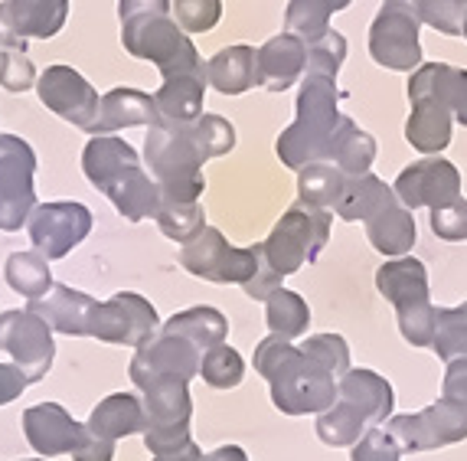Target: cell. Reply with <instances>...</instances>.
<instances>
[{
  "label": "cell",
  "instance_id": "1f68e13d",
  "mask_svg": "<svg viewBox=\"0 0 467 461\" xmlns=\"http://www.w3.org/2000/svg\"><path fill=\"white\" fill-rule=\"evenodd\" d=\"M161 330H171V334H180L193 341L202 353L210 351L216 344H226V334H229V320L223 318V311L210 305H196L187 308V311L173 314L167 324H161Z\"/></svg>",
  "mask_w": 467,
  "mask_h": 461
},
{
  "label": "cell",
  "instance_id": "6125c7cd",
  "mask_svg": "<svg viewBox=\"0 0 467 461\" xmlns=\"http://www.w3.org/2000/svg\"><path fill=\"white\" fill-rule=\"evenodd\" d=\"M26 461H47V458H26Z\"/></svg>",
  "mask_w": 467,
  "mask_h": 461
},
{
  "label": "cell",
  "instance_id": "6da1fadb",
  "mask_svg": "<svg viewBox=\"0 0 467 461\" xmlns=\"http://www.w3.org/2000/svg\"><path fill=\"white\" fill-rule=\"evenodd\" d=\"M255 370L272 386V403L285 415H320L340 396L334 373L324 370L311 353H304L291 341L265 337L255 347Z\"/></svg>",
  "mask_w": 467,
  "mask_h": 461
},
{
  "label": "cell",
  "instance_id": "7402d4cb",
  "mask_svg": "<svg viewBox=\"0 0 467 461\" xmlns=\"http://www.w3.org/2000/svg\"><path fill=\"white\" fill-rule=\"evenodd\" d=\"M157 128L161 115H157L154 95L140 92V89H111L109 95H101L99 115H95L88 134H111L118 128Z\"/></svg>",
  "mask_w": 467,
  "mask_h": 461
},
{
  "label": "cell",
  "instance_id": "ee69618b",
  "mask_svg": "<svg viewBox=\"0 0 467 461\" xmlns=\"http://www.w3.org/2000/svg\"><path fill=\"white\" fill-rule=\"evenodd\" d=\"M304 353H311L317 360L320 367L330 370L334 376H343L350 370V347L343 341L340 334H317V337H307L304 344H297Z\"/></svg>",
  "mask_w": 467,
  "mask_h": 461
},
{
  "label": "cell",
  "instance_id": "f35d334b",
  "mask_svg": "<svg viewBox=\"0 0 467 461\" xmlns=\"http://www.w3.org/2000/svg\"><path fill=\"white\" fill-rule=\"evenodd\" d=\"M36 69H33L30 56H26V39L4 33V47H0V86L7 92H26L36 86Z\"/></svg>",
  "mask_w": 467,
  "mask_h": 461
},
{
  "label": "cell",
  "instance_id": "8fae6325",
  "mask_svg": "<svg viewBox=\"0 0 467 461\" xmlns=\"http://www.w3.org/2000/svg\"><path fill=\"white\" fill-rule=\"evenodd\" d=\"M157 334H161V318L154 305L134 291H121L109 301H99L88 320V337L105 344H125L134 351L150 344Z\"/></svg>",
  "mask_w": 467,
  "mask_h": 461
},
{
  "label": "cell",
  "instance_id": "d590c367",
  "mask_svg": "<svg viewBox=\"0 0 467 461\" xmlns=\"http://www.w3.org/2000/svg\"><path fill=\"white\" fill-rule=\"evenodd\" d=\"M265 320L275 337L295 341V337H301L304 330H307V324H311V308H307V301H304L297 291L278 288L265 301Z\"/></svg>",
  "mask_w": 467,
  "mask_h": 461
},
{
  "label": "cell",
  "instance_id": "2e32d148",
  "mask_svg": "<svg viewBox=\"0 0 467 461\" xmlns=\"http://www.w3.org/2000/svg\"><path fill=\"white\" fill-rule=\"evenodd\" d=\"M39 102L49 111H56L59 118H66L69 125L88 131L99 115V92L92 89L82 72H76L72 66H49L43 76L36 79Z\"/></svg>",
  "mask_w": 467,
  "mask_h": 461
},
{
  "label": "cell",
  "instance_id": "7c38bea8",
  "mask_svg": "<svg viewBox=\"0 0 467 461\" xmlns=\"http://www.w3.org/2000/svg\"><path fill=\"white\" fill-rule=\"evenodd\" d=\"M419 16L402 0H382L379 14L369 24V56L386 69L415 72L421 66Z\"/></svg>",
  "mask_w": 467,
  "mask_h": 461
},
{
  "label": "cell",
  "instance_id": "f5cc1de1",
  "mask_svg": "<svg viewBox=\"0 0 467 461\" xmlns=\"http://www.w3.org/2000/svg\"><path fill=\"white\" fill-rule=\"evenodd\" d=\"M115 458V442L95 435L86 429V438L78 442V448L72 452V461H111Z\"/></svg>",
  "mask_w": 467,
  "mask_h": 461
},
{
  "label": "cell",
  "instance_id": "603a6c76",
  "mask_svg": "<svg viewBox=\"0 0 467 461\" xmlns=\"http://www.w3.org/2000/svg\"><path fill=\"white\" fill-rule=\"evenodd\" d=\"M376 288L379 295L396 308V314L412 311V308L431 305L429 295V272L419 258H389L386 266L376 272Z\"/></svg>",
  "mask_w": 467,
  "mask_h": 461
},
{
  "label": "cell",
  "instance_id": "ac0fdd59",
  "mask_svg": "<svg viewBox=\"0 0 467 461\" xmlns=\"http://www.w3.org/2000/svg\"><path fill=\"white\" fill-rule=\"evenodd\" d=\"M24 435L36 455L56 458L76 452L78 442L86 438V423H76L59 403H39L24 413Z\"/></svg>",
  "mask_w": 467,
  "mask_h": 461
},
{
  "label": "cell",
  "instance_id": "ba28073f",
  "mask_svg": "<svg viewBox=\"0 0 467 461\" xmlns=\"http://www.w3.org/2000/svg\"><path fill=\"white\" fill-rule=\"evenodd\" d=\"M258 262H262V243H255L252 249H235L226 243V236L213 226H206L196 239L183 243V249H180V266L213 285L233 282L245 288L255 278Z\"/></svg>",
  "mask_w": 467,
  "mask_h": 461
},
{
  "label": "cell",
  "instance_id": "836d02e7",
  "mask_svg": "<svg viewBox=\"0 0 467 461\" xmlns=\"http://www.w3.org/2000/svg\"><path fill=\"white\" fill-rule=\"evenodd\" d=\"M4 278L7 285L16 291V295L30 298H47L53 291V272H49V262L39 256L36 249L33 252H10L7 256V266H4Z\"/></svg>",
  "mask_w": 467,
  "mask_h": 461
},
{
  "label": "cell",
  "instance_id": "f6af8a7d",
  "mask_svg": "<svg viewBox=\"0 0 467 461\" xmlns=\"http://www.w3.org/2000/svg\"><path fill=\"white\" fill-rule=\"evenodd\" d=\"M343 59H347V39L337 30H330L327 37H320L317 43H307V69L304 72H317V76L337 79Z\"/></svg>",
  "mask_w": 467,
  "mask_h": 461
},
{
  "label": "cell",
  "instance_id": "f907efd6",
  "mask_svg": "<svg viewBox=\"0 0 467 461\" xmlns=\"http://www.w3.org/2000/svg\"><path fill=\"white\" fill-rule=\"evenodd\" d=\"M281 282H285V275L275 272L272 262L265 258V246H262V262H258L255 278H252V282L245 285V295L255 298V301H268V298H272L275 291L281 288Z\"/></svg>",
  "mask_w": 467,
  "mask_h": 461
},
{
  "label": "cell",
  "instance_id": "83f0119b",
  "mask_svg": "<svg viewBox=\"0 0 467 461\" xmlns=\"http://www.w3.org/2000/svg\"><path fill=\"white\" fill-rule=\"evenodd\" d=\"M392 204H402V200H399L396 190H392L386 180H379L376 173H357V177H347L343 194L334 210H337V216L347 219V223H357V219L367 223L369 216H376V213Z\"/></svg>",
  "mask_w": 467,
  "mask_h": 461
},
{
  "label": "cell",
  "instance_id": "91938a15",
  "mask_svg": "<svg viewBox=\"0 0 467 461\" xmlns=\"http://www.w3.org/2000/svg\"><path fill=\"white\" fill-rule=\"evenodd\" d=\"M461 37H464V39H467V14H464V33H461Z\"/></svg>",
  "mask_w": 467,
  "mask_h": 461
},
{
  "label": "cell",
  "instance_id": "52a82bcc",
  "mask_svg": "<svg viewBox=\"0 0 467 461\" xmlns=\"http://www.w3.org/2000/svg\"><path fill=\"white\" fill-rule=\"evenodd\" d=\"M144 393V445L150 455H173L193 445L190 438V415L193 399L187 383L180 380H154L140 386Z\"/></svg>",
  "mask_w": 467,
  "mask_h": 461
},
{
  "label": "cell",
  "instance_id": "9a60e30c",
  "mask_svg": "<svg viewBox=\"0 0 467 461\" xmlns=\"http://www.w3.org/2000/svg\"><path fill=\"white\" fill-rule=\"evenodd\" d=\"M200 360H202V351L193 341L171 334V330H161L150 344H144L134 353L131 383L144 386V383H154V380H180V383H190V380L200 373Z\"/></svg>",
  "mask_w": 467,
  "mask_h": 461
},
{
  "label": "cell",
  "instance_id": "680465c9",
  "mask_svg": "<svg viewBox=\"0 0 467 461\" xmlns=\"http://www.w3.org/2000/svg\"><path fill=\"white\" fill-rule=\"evenodd\" d=\"M330 4H334V10H347L353 4V0H330Z\"/></svg>",
  "mask_w": 467,
  "mask_h": 461
},
{
  "label": "cell",
  "instance_id": "6f0895ef",
  "mask_svg": "<svg viewBox=\"0 0 467 461\" xmlns=\"http://www.w3.org/2000/svg\"><path fill=\"white\" fill-rule=\"evenodd\" d=\"M202 452L196 448V442L190 448H183V452H173V455H154V461H200Z\"/></svg>",
  "mask_w": 467,
  "mask_h": 461
},
{
  "label": "cell",
  "instance_id": "60d3db41",
  "mask_svg": "<svg viewBox=\"0 0 467 461\" xmlns=\"http://www.w3.org/2000/svg\"><path fill=\"white\" fill-rule=\"evenodd\" d=\"M431 351H435L444 363H448V360L467 357V301L458 308H438Z\"/></svg>",
  "mask_w": 467,
  "mask_h": 461
},
{
  "label": "cell",
  "instance_id": "9f6ffc18",
  "mask_svg": "<svg viewBox=\"0 0 467 461\" xmlns=\"http://www.w3.org/2000/svg\"><path fill=\"white\" fill-rule=\"evenodd\" d=\"M200 461H249V455L242 452L239 445H223V448H216V452L202 455Z\"/></svg>",
  "mask_w": 467,
  "mask_h": 461
},
{
  "label": "cell",
  "instance_id": "b9f144b4",
  "mask_svg": "<svg viewBox=\"0 0 467 461\" xmlns=\"http://www.w3.org/2000/svg\"><path fill=\"white\" fill-rule=\"evenodd\" d=\"M200 376L213 390H233V386L242 383V376H245V360H242V353L235 347L216 344L202 353Z\"/></svg>",
  "mask_w": 467,
  "mask_h": 461
},
{
  "label": "cell",
  "instance_id": "d4e9b609",
  "mask_svg": "<svg viewBox=\"0 0 467 461\" xmlns=\"http://www.w3.org/2000/svg\"><path fill=\"white\" fill-rule=\"evenodd\" d=\"M206 86H210V76H206V72L164 79V86L154 92L161 125H190V121H196V118L202 115Z\"/></svg>",
  "mask_w": 467,
  "mask_h": 461
},
{
  "label": "cell",
  "instance_id": "681fc988",
  "mask_svg": "<svg viewBox=\"0 0 467 461\" xmlns=\"http://www.w3.org/2000/svg\"><path fill=\"white\" fill-rule=\"evenodd\" d=\"M399 458H402V448H399V442L382 425L367 429V435L353 445L350 455V461H399Z\"/></svg>",
  "mask_w": 467,
  "mask_h": 461
},
{
  "label": "cell",
  "instance_id": "4dcf8cb0",
  "mask_svg": "<svg viewBox=\"0 0 467 461\" xmlns=\"http://www.w3.org/2000/svg\"><path fill=\"white\" fill-rule=\"evenodd\" d=\"M134 161H140L138 151L121 138H111V134H95L82 151V171L95 190H101L118 171H125Z\"/></svg>",
  "mask_w": 467,
  "mask_h": 461
},
{
  "label": "cell",
  "instance_id": "cb8c5ba5",
  "mask_svg": "<svg viewBox=\"0 0 467 461\" xmlns=\"http://www.w3.org/2000/svg\"><path fill=\"white\" fill-rule=\"evenodd\" d=\"M95 305H99L95 298L82 295V291L69 288V285H53V291L47 298L30 301V311H36L59 334L88 337V320H92Z\"/></svg>",
  "mask_w": 467,
  "mask_h": 461
},
{
  "label": "cell",
  "instance_id": "7dc6e473",
  "mask_svg": "<svg viewBox=\"0 0 467 461\" xmlns=\"http://www.w3.org/2000/svg\"><path fill=\"white\" fill-rule=\"evenodd\" d=\"M193 128L210 157H223L235 148V128H233V121H226L223 115H200L193 121Z\"/></svg>",
  "mask_w": 467,
  "mask_h": 461
},
{
  "label": "cell",
  "instance_id": "74e56055",
  "mask_svg": "<svg viewBox=\"0 0 467 461\" xmlns=\"http://www.w3.org/2000/svg\"><path fill=\"white\" fill-rule=\"evenodd\" d=\"M330 0H291L285 10V30L301 37L304 43H317L330 33V16H334Z\"/></svg>",
  "mask_w": 467,
  "mask_h": 461
},
{
  "label": "cell",
  "instance_id": "e575fe53",
  "mask_svg": "<svg viewBox=\"0 0 467 461\" xmlns=\"http://www.w3.org/2000/svg\"><path fill=\"white\" fill-rule=\"evenodd\" d=\"M343 183H347V173L337 164H307L297 171V196L301 204L320 206V210H334L337 200L343 194Z\"/></svg>",
  "mask_w": 467,
  "mask_h": 461
},
{
  "label": "cell",
  "instance_id": "bcb514c9",
  "mask_svg": "<svg viewBox=\"0 0 467 461\" xmlns=\"http://www.w3.org/2000/svg\"><path fill=\"white\" fill-rule=\"evenodd\" d=\"M173 16L183 33H210L223 16V0H173Z\"/></svg>",
  "mask_w": 467,
  "mask_h": 461
},
{
  "label": "cell",
  "instance_id": "d6986e66",
  "mask_svg": "<svg viewBox=\"0 0 467 461\" xmlns=\"http://www.w3.org/2000/svg\"><path fill=\"white\" fill-rule=\"evenodd\" d=\"M101 194L109 196L115 210L128 219V223H140V219H157V213L164 210V194L150 173H144L140 161L128 164L125 171H118L115 177L101 187Z\"/></svg>",
  "mask_w": 467,
  "mask_h": 461
},
{
  "label": "cell",
  "instance_id": "7bdbcfd3",
  "mask_svg": "<svg viewBox=\"0 0 467 461\" xmlns=\"http://www.w3.org/2000/svg\"><path fill=\"white\" fill-rule=\"evenodd\" d=\"M157 226L167 239L183 246L206 229V210L200 204H164V210L157 213Z\"/></svg>",
  "mask_w": 467,
  "mask_h": 461
},
{
  "label": "cell",
  "instance_id": "277c9868",
  "mask_svg": "<svg viewBox=\"0 0 467 461\" xmlns=\"http://www.w3.org/2000/svg\"><path fill=\"white\" fill-rule=\"evenodd\" d=\"M144 161L150 177L161 183L164 204H200L206 177L202 164L210 161L193 121L190 125H157L144 141Z\"/></svg>",
  "mask_w": 467,
  "mask_h": 461
},
{
  "label": "cell",
  "instance_id": "44dd1931",
  "mask_svg": "<svg viewBox=\"0 0 467 461\" xmlns=\"http://www.w3.org/2000/svg\"><path fill=\"white\" fill-rule=\"evenodd\" d=\"M69 20V0H4L0 30L20 39H49Z\"/></svg>",
  "mask_w": 467,
  "mask_h": 461
},
{
  "label": "cell",
  "instance_id": "484cf974",
  "mask_svg": "<svg viewBox=\"0 0 467 461\" xmlns=\"http://www.w3.org/2000/svg\"><path fill=\"white\" fill-rule=\"evenodd\" d=\"M340 396L350 399L353 406H359L369 415V423H389L396 413V393L386 376L373 373V370H347L340 376Z\"/></svg>",
  "mask_w": 467,
  "mask_h": 461
},
{
  "label": "cell",
  "instance_id": "d6a6232c",
  "mask_svg": "<svg viewBox=\"0 0 467 461\" xmlns=\"http://www.w3.org/2000/svg\"><path fill=\"white\" fill-rule=\"evenodd\" d=\"M367 429H373L369 415L343 396H337L334 406H330L327 413L317 415V435H320V442L330 448L357 445L359 438L367 435Z\"/></svg>",
  "mask_w": 467,
  "mask_h": 461
},
{
  "label": "cell",
  "instance_id": "8d00e7d4",
  "mask_svg": "<svg viewBox=\"0 0 467 461\" xmlns=\"http://www.w3.org/2000/svg\"><path fill=\"white\" fill-rule=\"evenodd\" d=\"M373 161H376L373 134H367L350 115H347L343 118L340 138H337V148H334V164L340 167L347 177H357V173H369Z\"/></svg>",
  "mask_w": 467,
  "mask_h": 461
},
{
  "label": "cell",
  "instance_id": "816d5d0a",
  "mask_svg": "<svg viewBox=\"0 0 467 461\" xmlns=\"http://www.w3.org/2000/svg\"><path fill=\"white\" fill-rule=\"evenodd\" d=\"M441 396H451L467 406V357L448 360V370H444L441 380Z\"/></svg>",
  "mask_w": 467,
  "mask_h": 461
},
{
  "label": "cell",
  "instance_id": "8992f818",
  "mask_svg": "<svg viewBox=\"0 0 467 461\" xmlns=\"http://www.w3.org/2000/svg\"><path fill=\"white\" fill-rule=\"evenodd\" d=\"M330 226H334V219H330L327 210L297 200L275 223V229L262 243L265 246V258L278 275H295L304 262H314L320 256V249L330 239Z\"/></svg>",
  "mask_w": 467,
  "mask_h": 461
},
{
  "label": "cell",
  "instance_id": "ffe728a7",
  "mask_svg": "<svg viewBox=\"0 0 467 461\" xmlns=\"http://www.w3.org/2000/svg\"><path fill=\"white\" fill-rule=\"evenodd\" d=\"M307 69V43L295 33L272 37L262 49H255L258 86L268 92H288Z\"/></svg>",
  "mask_w": 467,
  "mask_h": 461
},
{
  "label": "cell",
  "instance_id": "94428289",
  "mask_svg": "<svg viewBox=\"0 0 467 461\" xmlns=\"http://www.w3.org/2000/svg\"><path fill=\"white\" fill-rule=\"evenodd\" d=\"M0 47H4V30H0Z\"/></svg>",
  "mask_w": 467,
  "mask_h": 461
},
{
  "label": "cell",
  "instance_id": "3957f363",
  "mask_svg": "<svg viewBox=\"0 0 467 461\" xmlns=\"http://www.w3.org/2000/svg\"><path fill=\"white\" fill-rule=\"evenodd\" d=\"M343 118L337 111V79L304 72L297 92V115L281 138L275 141V154L285 167L301 171L307 164H334V148L340 138Z\"/></svg>",
  "mask_w": 467,
  "mask_h": 461
},
{
  "label": "cell",
  "instance_id": "9c48e42d",
  "mask_svg": "<svg viewBox=\"0 0 467 461\" xmlns=\"http://www.w3.org/2000/svg\"><path fill=\"white\" fill-rule=\"evenodd\" d=\"M386 432L399 442L402 455L435 452L444 445H458L467 438V406L451 396H441L429 409L409 415H392Z\"/></svg>",
  "mask_w": 467,
  "mask_h": 461
},
{
  "label": "cell",
  "instance_id": "f1b7e54d",
  "mask_svg": "<svg viewBox=\"0 0 467 461\" xmlns=\"http://www.w3.org/2000/svg\"><path fill=\"white\" fill-rule=\"evenodd\" d=\"M86 429L109 438V442L144 432V406L131 393H115V396L101 399L99 406L92 409V415L86 419Z\"/></svg>",
  "mask_w": 467,
  "mask_h": 461
},
{
  "label": "cell",
  "instance_id": "4316f807",
  "mask_svg": "<svg viewBox=\"0 0 467 461\" xmlns=\"http://www.w3.org/2000/svg\"><path fill=\"white\" fill-rule=\"evenodd\" d=\"M367 239L379 256L386 258H402L412 252L419 229H415L412 210L402 204H392L386 210H379L376 216L367 219Z\"/></svg>",
  "mask_w": 467,
  "mask_h": 461
},
{
  "label": "cell",
  "instance_id": "ab89813d",
  "mask_svg": "<svg viewBox=\"0 0 467 461\" xmlns=\"http://www.w3.org/2000/svg\"><path fill=\"white\" fill-rule=\"evenodd\" d=\"M405 7L419 16L421 26L444 33V37H461L464 33L467 0H402Z\"/></svg>",
  "mask_w": 467,
  "mask_h": 461
},
{
  "label": "cell",
  "instance_id": "c3c4849f",
  "mask_svg": "<svg viewBox=\"0 0 467 461\" xmlns=\"http://www.w3.org/2000/svg\"><path fill=\"white\" fill-rule=\"evenodd\" d=\"M431 233L444 243H464L467 239V200H454L448 206L431 210Z\"/></svg>",
  "mask_w": 467,
  "mask_h": 461
},
{
  "label": "cell",
  "instance_id": "f546056e",
  "mask_svg": "<svg viewBox=\"0 0 467 461\" xmlns=\"http://www.w3.org/2000/svg\"><path fill=\"white\" fill-rule=\"evenodd\" d=\"M206 76H210V86L223 95H242L249 92L252 86H258L255 76V49L252 47H226L219 49L206 63Z\"/></svg>",
  "mask_w": 467,
  "mask_h": 461
},
{
  "label": "cell",
  "instance_id": "11a10c76",
  "mask_svg": "<svg viewBox=\"0 0 467 461\" xmlns=\"http://www.w3.org/2000/svg\"><path fill=\"white\" fill-rule=\"evenodd\" d=\"M448 102H451L454 121L467 128V69H454L451 89H448Z\"/></svg>",
  "mask_w": 467,
  "mask_h": 461
},
{
  "label": "cell",
  "instance_id": "db71d44e",
  "mask_svg": "<svg viewBox=\"0 0 467 461\" xmlns=\"http://www.w3.org/2000/svg\"><path fill=\"white\" fill-rule=\"evenodd\" d=\"M26 386H30V380H26L24 370L16 367V363H0V406L14 403Z\"/></svg>",
  "mask_w": 467,
  "mask_h": 461
},
{
  "label": "cell",
  "instance_id": "7a4b0ae2",
  "mask_svg": "<svg viewBox=\"0 0 467 461\" xmlns=\"http://www.w3.org/2000/svg\"><path fill=\"white\" fill-rule=\"evenodd\" d=\"M171 10V0H118L125 49L134 59L154 63L164 79L206 72V63L196 53L193 39L180 30Z\"/></svg>",
  "mask_w": 467,
  "mask_h": 461
},
{
  "label": "cell",
  "instance_id": "4fadbf2b",
  "mask_svg": "<svg viewBox=\"0 0 467 461\" xmlns=\"http://www.w3.org/2000/svg\"><path fill=\"white\" fill-rule=\"evenodd\" d=\"M0 351H7L14 363L24 370L30 383H39L49 373L56 357L53 328L36 311H4L0 314Z\"/></svg>",
  "mask_w": 467,
  "mask_h": 461
},
{
  "label": "cell",
  "instance_id": "30bf717a",
  "mask_svg": "<svg viewBox=\"0 0 467 461\" xmlns=\"http://www.w3.org/2000/svg\"><path fill=\"white\" fill-rule=\"evenodd\" d=\"M36 154L24 138L0 134V229L16 233L36 210Z\"/></svg>",
  "mask_w": 467,
  "mask_h": 461
},
{
  "label": "cell",
  "instance_id": "5bb4252c",
  "mask_svg": "<svg viewBox=\"0 0 467 461\" xmlns=\"http://www.w3.org/2000/svg\"><path fill=\"white\" fill-rule=\"evenodd\" d=\"M26 233H30L33 249L47 262H53V258L69 256L92 233V213H88V206L69 204V200L36 206L26 219Z\"/></svg>",
  "mask_w": 467,
  "mask_h": 461
},
{
  "label": "cell",
  "instance_id": "e0dca14e",
  "mask_svg": "<svg viewBox=\"0 0 467 461\" xmlns=\"http://www.w3.org/2000/svg\"><path fill=\"white\" fill-rule=\"evenodd\" d=\"M396 196L402 200V206L415 210V206H448L454 200H461V173L451 161H444L438 154H429L409 164L396 177Z\"/></svg>",
  "mask_w": 467,
  "mask_h": 461
},
{
  "label": "cell",
  "instance_id": "5b68a950",
  "mask_svg": "<svg viewBox=\"0 0 467 461\" xmlns=\"http://www.w3.org/2000/svg\"><path fill=\"white\" fill-rule=\"evenodd\" d=\"M454 66L448 63H421L409 76V99H412V115L405 121V141L419 154H441L451 144L454 111L448 102Z\"/></svg>",
  "mask_w": 467,
  "mask_h": 461
}]
</instances>
